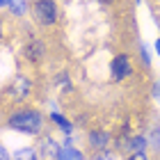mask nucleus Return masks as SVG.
I'll return each mask as SVG.
<instances>
[{"instance_id":"1","label":"nucleus","mask_w":160,"mask_h":160,"mask_svg":"<svg viewBox=\"0 0 160 160\" xmlns=\"http://www.w3.org/2000/svg\"><path fill=\"white\" fill-rule=\"evenodd\" d=\"M9 126L14 130H21V133H39V128H41V114L34 112V110L16 112L9 119Z\"/></svg>"},{"instance_id":"2","label":"nucleus","mask_w":160,"mask_h":160,"mask_svg":"<svg viewBox=\"0 0 160 160\" xmlns=\"http://www.w3.org/2000/svg\"><path fill=\"white\" fill-rule=\"evenodd\" d=\"M34 16L41 25H53L55 18H57V7L53 0H39L34 5Z\"/></svg>"},{"instance_id":"3","label":"nucleus","mask_w":160,"mask_h":160,"mask_svg":"<svg viewBox=\"0 0 160 160\" xmlns=\"http://www.w3.org/2000/svg\"><path fill=\"white\" fill-rule=\"evenodd\" d=\"M126 76H130V60L126 55H117L112 60V78L114 80H123Z\"/></svg>"},{"instance_id":"4","label":"nucleus","mask_w":160,"mask_h":160,"mask_svg":"<svg viewBox=\"0 0 160 160\" xmlns=\"http://www.w3.org/2000/svg\"><path fill=\"white\" fill-rule=\"evenodd\" d=\"M28 94H30V80L23 78V76H18L12 82V87H9V96L16 98V101H21V98H25Z\"/></svg>"},{"instance_id":"5","label":"nucleus","mask_w":160,"mask_h":160,"mask_svg":"<svg viewBox=\"0 0 160 160\" xmlns=\"http://www.w3.org/2000/svg\"><path fill=\"white\" fill-rule=\"evenodd\" d=\"M60 147H57V142H53L50 137H43L41 140V153H46L48 158H57L60 156Z\"/></svg>"},{"instance_id":"6","label":"nucleus","mask_w":160,"mask_h":160,"mask_svg":"<svg viewBox=\"0 0 160 160\" xmlns=\"http://www.w3.org/2000/svg\"><path fill=\"white\" fill-rule=\"evenodd\" d=\"M108 142H110V135H108L105 130H96V133L89 135V144H92V147H96V149H103Z\"/></svg>"},{"instance_id":"7","label":"nucleus","mask_w":160,"mask_h":160,"mask_svg":"<svg viewBox=\"0 0 160 160\" xmlns=\"http://www.w3.org/2000/svg\"><path fill=\"white\" fill-rule=\"evenodd\" d=\"M144 149H147V140H144V137H133V140L128 142L130 153H144Z\"/></svg>"},{"instance_id":"8","label":"nucleus","mask_w":160,"mask_h":160,"mask_svg":"<svg viewBox=\"0 0 160 160\" xmlns=\"http://www.w3.org/2000/svg\"><path fill=\"white\" fill-rule=\"evenodd\" d=\"M41 53H43V48H41V43H39V41H30V43H28L25 55L30 57V60H39Z\"/></svg>"},{"instance_id":"9","label":"nucleus","mask_w":160,"mask_h":160,"mask_svg":"<svg viewBox=\"0 0 160 160\" xmlns=\"http://www.w3.org/2000/svg\"><path fill=\"white\" fill-rule=\"evenodd\" d=\"M57 160H82V153H80L78 149H71V147H67V149H62V151H60Z\"/></svg>"},{"instance_id":"10","label":"nucleus","mask_w":160,"mask_h":160,"mask_svg":"<svg viewBox=\"0 0 160 160\" xmlns=\"http://www.w3.org/2000/svg\"><path fill=\"white\" fill-rule=\"evenodd\" d=\"M14 160H37V153H34V149L25 147V149H18V151H16Z\"/></svg>"},{"instance_id":"11","label":"nucleus","mask_w":160,"mask_h":160,"mask_svg":"<svg viewBox=\"0 0 160 160\" xmlns=\"http://www.w3.org/2000/svg\"><path fill=\"white\" fill-rule=\"evenodd\" d=\"M9 7H12V14H16V16H23V14L28 12V2L25 0H12Z\"/></svg>"},{"instance_id":"12","label":"nucleus","mask_w":160,"mask_h":160,"mask_svg":"<svg viewBox=\"0 0 160 160\" xmlns=\"http://www.w3.org/2000/svg\"><path fill=\"white\" fill-rule=\"evenodd\" d=\"M50 117H53V121H55V123H57V126H60V128L64 130V133H67V135L71 133V123H69L67 119H64V117H62V114H57V112H53V114H50Z\"/></svg>"},{"instance_id":"13","label":"nucleus","mask_w":160,"mask_h":160,"mask_svg":"<svg viewBox=\"0 0 160 160\" xmlns=\"http://www.w3.org/2000/svg\"><path fill=\"white\" fill-rule=\"evenodd\" d=\"M151 142H153L156 147H160V128H153V133H151Z\"/></svg>"},{"instance_id":"14","label":"nucleus","mask_w":160,"mask_h":160,"mask_svg":"<svg viewBox=\"0 0 160 160\" xmlns=\"http://www.w3.org/2000/svg\"><path fill=\"white\" fill-rule=\"evenodd\" d=\"M0 160H9V153H7V149L0 144Z\"/></svg>"},{"instance_id":"15","label":"nucleus","mask_w":160,"mask_h":160,"mask_svg":"<svg viewBox=\"0 0 160 160\" xmlns=\"http://www.w3.org/2000/svg\"><path fill=\"white\" fill-rule=\"evenodd\" d=\"M142 57H144V64L149 67V64H151V57H149V53H147V48H144V46H142Z\"/></svg>"},{"instance_id":"16","label":"nucleus","mask_w":160,"mask_h":160,"mask_svg":"<svg viewBox=\"0 0 160 160\" xmlns=\"http://www.w3.org/2000/svg\"><path fill=\"white\" fill-rule=\"evenodd\" d=\"M128 160H149V158L144 156V153H133V156H130Z\"/></svg>"},{"instance_id":"17","label":"nucleus","mask_w":160,"mask_h":160,"mask_svg":"<svg viewBox=\"0 0 160 160\" xmlns=\"http://www.w3.org/2000/svg\"><path fill=\"white\" fill-rule=\"evenodd\" d=\"M96 160H114V158H112V153H103V156H98Z\"/></svg>"},{"instance_id":"18","label":"nucleus","mask_w":160,"mask_h":160,"mask_svg":"<svg viewBox=\"0 0 160 160\" xmlns=\"http://www.w3.org/2000/svg\"><path fill=\"white\" fill-rule=\"evenodd\" d=\"M156 98H158V101H160V82H158V85H156Z\"/></svg>"},{"instance_id":"19","label":"nucleus","mask_w":160,"mask_h":160,"mask_svg":"<svg viewBox=\"0 0 160 160\" xmlns=\"http://www.w3.org/2000/svg\"><path fill=\"white\" fill-rule=\"evenodd\" d=\"M9 2H12V0H0V7H7Z\"/></svg>"},{"instance_id":"20","label":"nucleus","mask_w":160,"mask_h":160,"mask_svg":"<svg viewBox=\"0 0 160 160\" xmlns=\"http://www.w3.org/2000/svg\"><path fill=\"white\" fill-rule=\"evenodd\" d=\"M156 50H158V55H160V39L156 41Z\"/></svg>"},{"instance_id":"21","label":"nucleus","mask_w":160,"mask_h":160,"mask_svg":"<svg viewBox=\"0 0 160 160\" xmlns=\"http://www.w3.org/2000/svg\"><path fill=\"white\" fill-rule=\"evenodd\" d=\"M103 2H110V0H103Z\"/></svg>"},{"instance_id":"22","label":"nucleus","mask_w":160,"mask_h":160,"mask_svg":"<svg viewBox=\"0 0 160 160\" xmlns=\"http://www.w3.org/2000/svg\"><path fill=\"white\" fill-rule=\"evenodd\" d=\"M0 34H2V28H0Z\"/></svg>"}]
</instances>
